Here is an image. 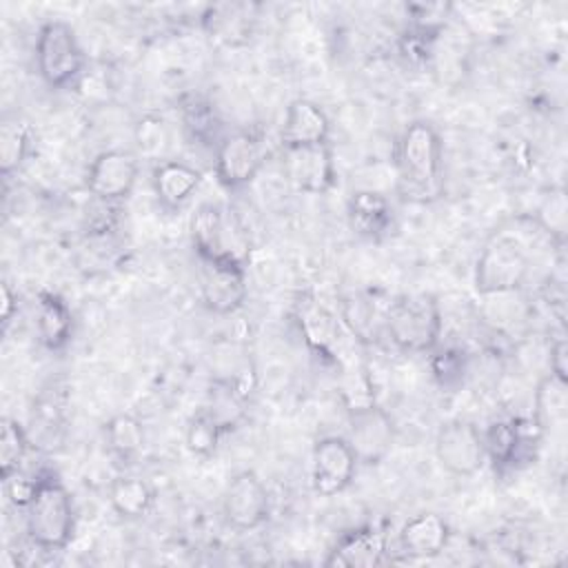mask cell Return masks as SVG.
<instances>
[{"label":"cell","instance_id":"1","mask_svg":"<svg viewBox=\"0 0 568 568\" xmlns=\"http://www.w3.org/2000/svg\"><path fill=\"white\" fill-rule=\"evenodd\" d=\"M444 146L428 120H413L404 126L395 146V166L404 193L428 200L442 189Z\"/></svg>","mask_w":568,"mask_h":568},{"label":"cell","instance_id":"2","mask_svg":"<svg viewBox=\"0 0 568 568\" xmlns=\"http://www.w3.org/2000/svg\"><path fill=\"white\" fill-rule=\"evenodd\" d=\"M29 541L47 552L64 550L75 532V506L69 488L53 475H38L36 493L24 508Z\"/></svg>","mask_w":568,"mask_h":568},{"label":"cell","instance_id":"3","mask_svg":"<svg viewBox=\"0 0 568 568\" xmlns=\"http://www.w3.org/2000/svg\"><path fill=\"white\" fill-rule=\"evenodd\" d=\"M189 231L195 257L248 266L253 253L251 237L242 220L229 206L202 202L191 215Z\"/></svg>","mask_w":568,"mask_h":568},{"label":"cell","instance_id":"4","mask_svg":"<svg viewBox=\"0 0 568 568\" xmlns=\"http://www.w3.org/2000/svg\"><path fill=\"white\" fill-rule=\"evenodd\" d=\"M384 326L402 353H430L442 339L444 320L433 295H404L388 306Z\"/></svg>","mask_w":568,"mask_h":568},{"label":"cell","instance_id":"5","mask_svg":"<svg viewBox=\"0 0 568 568\" xmlns=\"http://www.w3.org/2000/svg\"><path fill=\"white\" fill-rule=\"evenodd\" d=\"M36 67L42 82L51 89L71 87L82 78L87 55L69 22L47 20L38 29Z\"/></svg>","mask_w":568,"mask_h":568},{"label":"cell","instance_id":"6","mask_svg":"<svg viewBox=\"0 0 568 568\" xmlns=\"http://www.w3.org/2000/svg\"><path fill=\"white\" fill-rule=\"evenodd\" d=\"M530 273V255L521 240L495 233L475 264V291L481 297L515 293Z\"/></svg>","mask_w":568,"mask_h":568},{"label":"cell","instance_id":"7","mask_svg":"<svg viewBox=\"0 0 568 568\" xmlns=\"http://www.w3.org/2000/svg\"><path fill=\"white\" fill-rule=\"evenodd\" d=\"M295 320L306 346L326 362L346 368L357 364L353 346H348V337H355L348 326L328 311L315 295H302L295 302Z\"/></svg>","mask_w":568,"mask_h":568},{"label":"cell","instance_id":"8","mask_svg":"<svg viewBox=\"0 0 568 568\" xmlns=\"http://www.w3.org/2000/svg\"><path fill=\"white\" fill-rule=\"evenodd\" d=\"M346 442L351 444L357 462L366 466L382 464L390 455L397 437V428L388 410L377 402H371L364 406L346 408Z\"/></svg>","mask_w":568,"mask_h":568},{"label":"cell","instance_id":"9","mask_svg":"<svg viewBox=\"0 0 568 568\" xmlns=\"http://www.w3.org/2000/svg\"><path fill=\"white\" fill-rule=\"evenodd\" d=\"M435 457L453 477H473L486 464L484 437L479 428L462 417L448 419L437 428Z\"/></svg>","mask_w":568,"mask_h":568},{"label":"cell","instance_id":"10","mask_svg":"<svg viewBox=\"0 0 568 568\" xmlns=\"http://www.w3.org/2000/svg\"><path fill=\"white\" fill-rule=\"evenodd\" d=\"M264 142L253 131H233L215 149V178L224 189H242L255 180L264 166Z\"/></svg>","mask_w":568,"mask_h":568},{"label":"cell","instance_id":"11","mask_svg":"<svg viewBox=\"0 0 568 568\" xmlns=\"http://www.w3.org/2000/svg\"><path fill=\"white\" fill-rule=\"evenodd\" d=\"M357 457L346 437H320L311 455V486L320 497H335L344 493L357 470Z\"/></svg>","mask_w":568,"mask_h":568},{"label":"cell","instance_id":"12","mask_svg":"<svg viewBox=\"0 0 568 568\" xmlns=\"http://www.w3.org/2000/svg\"><path fill=\"white\" fill-rule=\"evenodd\" d=\"M271 513V497L264 481L253 470L235 473L222 493L224 521L240 530L260 528Z\"/></svg>","mask_w":568,"mask_h":568},{"label":"cell","instance_id":"13","mask_svg":"<svg viewBox=\"0 0 568 568\" xmlns=\"http://www.w3.org/2000/svg\"><path fill=\"white\" fill-rule=\"evenodd\" d=\"M140 175V160L126 149H106L87 169V189L98 202L115 204L131 195Z\"/></svg>","mask_w":568,"mask_h":568},{"label":"cell","instance_id":"14","mask_svg":"<svg viewBox=\"0 0 568 568\" xmlns=\"http://www.w3.org/2000/svg\"><path fill=\"white\" fill-rule=\"evenodd\" d=\"M197 288L202 304L215 315H231L246 302V268L197 257Z\"/></svg>","mask_w":568,"mask_h":568},{"label":"cell","instance_id":"15","mask_svg":"<svg viewBox=\"0 0 568 568\" xmlns=\"http://www.w3.org/2000/svg\"><path fill=\"white\" fill-rule=\"evenodd\" d=\"M284 175L300 193H328L335 184V162L328 142L284 149Z\"/></svg>","mask_w":568,"mask_h":568},{"label":"cell","instance_id":"16","mask_svg":"<svg viewBox=\"0 0 568 568\" xmlns=\"http://www.w3.org/2000/svg\"><path fill=\"white\" fill-rule=\"evenodd\" d=\"M386 530L377 524H362L344 532L322 561L326 568H373L384 561Z\"/></svg>","mask_w":568,"mask_h":568},{"label":"cell","instance_id":"17","mask_svg":"<svg viewBox=\"0 0 568 568\" xmlns=\"http://www.w3.org/2000/svg\"><path fill=\"white\" fill-rule=\"evenodd\" d=\"M331 135V120L322 106L306 98H297L286 106L280 129L282 149L326 144Z\"/></svg>","mask_w":568,"mask_h":568},{"label":"cell","instance_id":"18","mask_svg":"<svg viewBox=\"0 0 568 568\" xmlns=\"http://www.w3.org/2000/svg\"><path fill=\"white\" fill-rule=\"evenodd\" d=\"M346 217L355 235L379 242L395 229V211L386 195L362 189L353 191L346 202Z\"/></svg>","mask_w":568,"mask_h":568},{"label":"cell","instance_id":"19","mask_svg":"<svg viewBox=\"0 0 568 568\" xmlns=\"http://www.w3.org/2000/svg\"><path fill=\"white\" fill-rule=\"evenodd\" d=\"M532 433L541 430L535 426L526 433V426L519 419H497L488 424L486 433H481L486 459H490L497 473L513 470L526 457V450L532 444Z\"/></svg>","mask_w":568,"mask_h":568},{"label":"cell","instance_id":"20","mask_svg":"<svg viewBox=\"0 0 568 568\" xmlns=\"http://www.w3.org/2000/svg\"><path fill=\"white\" fill-rule=\"evenodd\" d=\"M450 539L446 519L437 513H417L399 528V550L413 559H430L444 552Z\"/></svg>","mask_w":568,"mask_h":568},{"label":"cell","instance_id":"21","mask_svg":"<svg viewBox=\"0 0 568 568\" xmlns=\"http://www.w3.org/2000/svg\"><path fill=\"white\" fill-rule=\"evenodd\" d=\"M202 184V171L180 160L158 162L151 173V186L158 202L173 211L180 209Z\"/></svg>","mask_w":568,"mask_h":568},{"label":"cell","instance_id":"22","mask_svg":"<svg viewBox=\"0 0 568 568\" xmlns=\"http://www.w3.org/2000/svg\"><path fill=\"white\" fill-rule=\"evenodd\" d=\"M36 331L40 344L58 353L67 348L73 337V313L62 295L53 291H40L36 297Z\"/></svg>","mask_w":568,"mask_h":568},{"label":"cell","instance_id":"23","mask_svg":"<svg viewBox=\"0 0 568 568\" xmlns=\"http://www.w3.org/2000/svg\"><path fill=\"white\" fill-rule=\"evenodd\" d=\"M67 386H60L58 382L51 384V388H44L40 397L33 404L31 413V442H40V446H53V442L62 439V433L67 428Z\"/></svg>","mask_w":568,"mask_h":568},{"label":"cell","instance_id":"24","mask_svg":"<svg viewBox=\"0 0 568 568\" xmlns=\"http://www.w3.org/2000/svg\"><path fill=\"white\" fill-rule=\"evenodd\" d=\"M109 504L124 519H142L155 506V490L135 475H118L109 486Z\"/></svg>","mask_w":568,"mask_h":568},{"label":"cell","instance_id":"25","mask_svg":"<svg viewBox=\"0 0 568 568\" xmlns=\"http://www.w3.org/2000/svg\"><path fill=\"white\" fill-rule=\"evenodd\" d=\"M568 415V382L548 373L535 388V415L532 422L541 433L566 422Z\"/></svg>","mask_w":568,"mask_h":568},{"label":"cell","instance_id":"26","mask_svg":"<svg viewBox=\"0 0 568 568\" xmlns=\"http://www.w3.org/2000/svg\"><path fill=\"white\" fill-rule=\"evenodd\" d=\"M104 442L113 459L129 464L144 448V426L135 415L118 413L104 424Z\"/></svg>","mask_w":568,"mask_h":568},{"label":"cell","instance_id":"27","mask_svg":"<svg viewBox=\"0 0 568 568\" xmlns=\"http://www.w3.org/2000/svg\"><path fill=\"white\" fill-rule=\"evenodd\" d=\"M248 390L229 377H215L209 388L206 408L217 417V422L229 430H233L246 415Z\"/></svg>","mask_w":568,"mask_h":568},{"label":"cell","instance_id":"28","mask_svg":"<svg viewBox=\"0 0 568 568\" xmlns=\"http://www.w3.org/2000/svg\"><path fill=\"white\" fill-rule=\"evenodd\" d=\"M180 113H182L184 131L189 133V138L193 142L217 149V144L222 142V138L226 133L220 131V118H217V113L213 111V106L206 100H202L197 95H189L182 102Z\"/></svg>","mask_w":568,"mask_h":568},{"label":"cell","instance_id":"29","mask_svg":"<svg viewBox=\"0 0 568 568\" xmlns=\"http://www.w3.org/2000/svg\"><path fill=\"white\" fill-rule=\"evenodd\" d=\"M31 153V129L18 115L4 118L0 124V173L11 178Z\"/></svg>","mask_w":568,"mask_h":568},{"label":"cell","instance_id":"30","mask_svg":"<svg viewBox=\"0 0 568 568\" xmlns=\"http://www.w3.org/2000/svg\"><path fill=\"white\" fill-rule=\"evenodd\" d=\"M224 435H226V428L217 422V417L206 406H202L186 422L184 444L195 457L209 459L215 455Z\"/></svg>","mask_w":568,"mask_h":568},{"label":"cell","instance_id":"31","mask_svg":"<svg viewBox=\"0 0 568 568\" xmlns=\"http://www.w3.org/2000/svg\"><path fill=\"white\" fill-rule=\"evenodd\" d=\"M31 435L29 430L13 417L2 419L0 430V477L2 481L11 475L20 473V466L31 448Z\"/></svg>","mask_w":568,"mask_h":568},{"label":"cell","instance_id":"32","mask_svg":"<svg viewBox=\"0 0 568 568\" xmlns=\"http://www.w3.org/2000/svg\"><path fill=\"white\" fill-rule=\"evenodd\" d=\"M430 371H433L435 382L442 388L453 390V388L462 386L466 379L468 355L457 346H439L437 344L430 351Z\"/></svg>","mask_w":568,"mask_h":568},{"label":"cell","instance_id":"33","mask_svg":"<svg viewBox=\"0 0 568 568\" xmlns=\"http://www.w3.org/2000/svg\"><path fill=\"white\" fill-rule=\"evenodd\" d=\"M135 142L142 158H151L164 162V151L169 146V129L166 122L158 115H144L135 126Z\"/></svg>","mask_w":568,"mask_h":568},{"label":"cell","instance_id":"34","mask_svg":"<svg viewBox=\"0 0 568 568\" xmlns=\"http://www.w3.org/2000/svg\"><path fill=\"white\" fill-rule=\"evenodd\" d=\"M566 211L568 206L564 189H552L548 195H544L541 204L537 206L539 226L557 242H564L566 237Z\"/></svg>","mask_w":568,"mask_h":568},{"label":"cell","instance_id":"35","mask_svg":"<svg viewBox=\"0 0 568 568\" xmlns=\"http://www.w3.org/2000/svg\"><path fill=\"white\" fill-rule=\"evenodd\" d=\"M408 11V29L428 33V36H437L448 18L450 4H442V2H415L406 7Z\"/></svg>","mask_w":568,"mask_h":568},{"label":"cell","instance_id":"36","mask_svg":"<svg viewBox=\"0 0 568 568\" xmlns=\"http://www.w3.org/2000/svg\"><path fill=\"white\" fill-rule=\"evenodd\" d=\"M4 484V493L9 497V501L16 506V508H27V504L31 501L33 493H36V484H38V477H24L22 473H16L11 475L9 479L2 481Z\"/></svg>","mask_w":568,"mask_h":568},{"label":"cell","instance_id":"37","mask_svg":"<svg viewBox=\"0 0 568 568\" xmlns=\"http://www.w3.org/2000/svg\"><path fill=\"white\" fill-rule=\"evenodd\" d=\"M550 373L568 382V346L564 337H557L550 346Z\"/></svg>","mask_w":568,"mask_h":568},{"label":"cell","instance_id":"38","mask_svg":"<svg viewBox=\"0 0 568 568\" xmlns=\"http://www.w3.org/2000/svg\"><path fill=\"white\" fill-rule=\"evenodd\" d=\"M0 313H2V324L7 326L11 322V317L16 315L18 311V293H13L11 284L9 282H2L0 284Z\"/></svg>","mask_w":568,"mask_h":568}]
</instances>
